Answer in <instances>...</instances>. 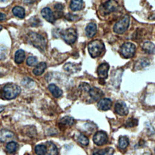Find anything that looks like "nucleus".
<instances>
[{
    "label": "nucleus",
    "mask_w": 155,
    "mask_h": 155,
    "mask_svg": "<svg viewBox=\"0 0 155 155\" xmlns=\"http://www.w3.org/2000/svg\"><path fill=\"white\" fill-rule=\"evenodd\" d=\"M38 62V60L36 59V58L34 57V56H30L27 58V65L29 67H33L35 66L36 65Z\"/></svg>",
    "instance_id": "nucleus-30"
},
{
    "label": "nucleus",
    "mask_w": 155,
    "mask_h": 155,
    "mask_svg": "<svg viewBox=\"0 0 155 155\" xmlns=\"http://www.w3.org/2000/svg\"><path fill=\"white\" fill-rule=\"evenodd\" d=\"M78 141L81 144H82V146H88V143H89V140H88V138L82 134L79 135V136L78 138Z\"/></svg>",
    "instance_id": "nucleus-29"
},
{
    "label": "nucleus",
    "mask_w": 155,
    "mask_h": 155,
    "mask_svg": "<svg viewBox=\"0 0 155 155\" xmlns=\"http://www.w3.org/2000/svg\"><path fill=\"white\" fill-rule=\"evenodd\" d=\"M129 144V140L126 137H121L119 139L118 147L120 149L124 150L127 147Z\"/></svg>",
    "instance_id": "nucleus-24"
},
{
    "label": "nucleus",
    "mask_w": 155,
    "mask_h": 155,
    "mask_svg": "<svg viewBox=\"0 0 155 155\" xmlns=\"http://www.w3.org/2000/svg\"><path fill=\"white\" fill-rule=\"evenodd\" d=\"M61 36L67 44L71 45L77 39V31L74 28H69L61 32Z\"/></svg>",
    "instance_id": "nucleus-4"
},
{
    "label": "nucleus",
    "mask_w": 155,
    "mask_h": 155,
    "mask_svg": "<svg viewBox=\"0 0 155 155\" xmlns=\"http://www.w3.org/2000/svg\"><path fill=\"white\" fill-rule=\"evenodd\" d=\"M83 5L82 0H71L70 7L71 10L74 12H77L80 10Z\"/></svg>",
    "instance_id": "nucleus-20"
},
{
    "label": "nucleus",
    "mask_w": 155,
    "mask_h": 155,
    "mask_svg": "<svg viewBox=\"0 0 155 155\" xmlns=\"http://www.w3.org/2000/svg\"><path fill=\"white\" fill-rule=\"evenodd\" d=\"M93 142L94 143L99 146H103L105 144L108 140V137L105 132L102 131L97 132L93 137Z\"/></svg>",
    "instance_id": "nucleus-8"
},
{
    "label": "nucleus",
    "mask_w": 155,
    "mask_h": 155,
    "mask_svg": "<svg viewBox=\"0 0 155 155\" xmlns=\"http://www.w3.org/2000/svg\"><path fill=\"white\" fill-rule=\"evenodd\" d=\"M60 122L61 124H63L64 125H67V126H71L75 123V120L72 117L66 116V117L62 118L60 120Z\"/></svg>",
    "instance_id": "nucleus-27"
},
{
    "label": "nucleus",
    "mask_w": 155,
    "mask_h": 155,
    "mask_svg": "<svg viewBox=\"0 0 155 155\" xmlns=\"http://www.w3.org/2000/svg\"></svg>",
    "instance_id": "nucleus-39"
},
{
    "label": "nucleus",
    "mask_w": 155,
    "mask_h": 155,
    "mask_svg": "<svg viewBox=\"0 0 155 155\" xmlns=\"http://www.w3.org/2000/svg\"><path fill=\"white\" fill-rule=\"evenodd\" d=\"M18 144L15 142H10L6 146V150L10 153L15 152L18 149Z\"/></svg>",
    "instance_id": "nucleus-28"
},
{
    "label": "nucleus",
    "mask_w": 155,
    "mask_h": 155,
    "mask_svg": "<svg viewBox=\"0 0 155 155\" xmlns=\"http://www.w3.org/2000/svg\"><path fill=\"white\" fill-rule=\"evenodd\" d=\"M48 89L52 94L55 98H59L63 95V91L55 84H50L48 86Z\"/></svg>",
    "instance_id": "nucleus-15"
},
{
    "label": "nucleus",
    "mask_w": 155,
    "mask_h": 155,
    "mask_svg": "<svg viewBox=\"0 0 155 155\" xmlns=\"http://www.w3.org/2000/svg\"><path fill=\"white\" fill-rule=\"evenodd\" d=\"M89 94L91 98L94 101H98L99 100H101L104 95L103 92L100 89L97 87L91 88L89 91Z\"/></svg>",
    "instance_id": "nucleus-13"
},
{
    "label": "nucleus",
    "mask_w": 155,
    "mask_h": 155,
    "mask_svg": "<svg viewBox=\"0 0 155 155\" xmlns=\"http://www.w3.org/2000/svg\"><path fill=\"white\" fill-rule=\"evenodd\" d=\"M115 150L112 147H108L102 150H96L94 151L93 155H113Z\"/></svg>",
    "instance_id": "nucleus-22"
},
{
    "label": "nucleus",
    "mask_w": 155,
    "mask_h": 155,
    "mask_svg": "<svg viewBox=\"0 0 155 155\" xmlns=\"http://www.w3.org/2000/svg\"><path fill=\"white\" fill-rule=\"evenodd\" d=\"M118 6V2L116 0H108L101 5V12L104 15L110 14L116 10Z\"/></svg>",
    "instance_id": "nucleus-7"
},
{
    "label": "nucleus",
    "mask_w": 155,
    "mask_h": 155,
    "mask_svg": "<svg viewBox=\"0 0 155 155\" xmlns=\"http://www.w3.org/2000/svg\"><path fill=\"white\" fill-rule=\"evenodd\" d=\"M138 124V120H136V119H134V118H130L129 119L127 122H126V126L127 127H133V126H135Z\"/></svg>",
    "instance_id": "nucleus-31"
},
{
    "label": "nucleus",
    "mask_w": 155,
    "mask_h": 155,
    "mask_svg": "<svg viewBox=\"0 0 155 155\" xmlns=\"http://www.w3.org/2000/svg\"><path fill=\"white\" fill-rule=\"evenodd\" d=\"M129 25L130 17L128 15H126L115 24L113 30L118 34H122L128 29Z\"/></svg>",
    "instance_id": "nucleus-5"
},
{
    "label": "nucleus",
    "mask_w": 155,
    "mask_h": 155,
    "mask_svg": "<svg viewBox=\"0 0 155 155\" xmlns=\"http://www.w3.org/2000/svg\"><path fill=\"white\" fill-rule=\"evenodd\" d=\"M35 152L37 155H46L47 153V147L44 145H38L35 148Z\"/></svg>",
    "instance_id": "nucleus-26"
},
{
    "label": "nucleus",
    "mask_w": 155,
    "mask_h": 155,
    "mask_svg": "<svg viewBox=\"0 0 155 155\" xmlns=\"http://www.w3.org/2000/svg\"><path fill=\"white\" fill-rule=\"evenodd\" d=\"M136 52V46L131 42L124 44L121 48V54L126 59L133 58Z\"/></svg>",
    "instance_id": "nucleus-6"
},
{
    "label": "nucleus",
    "mask_w": 155,
    "mask_h": 155,
    "mask_svg": "<svg viewBox=\"0 0 155 155\" xmlns=\"http://www.w3.org/2000/svg\"><path fill=\"white\" fill-rule=\"evenodd\" d=\"M36 0H24V2L28 4H32L33 2H35Z\"/></svg>",
    "instance_id": "nucleus-35"
},
{
    "label": "nucleus",
    "mask_w": 155,
    "mask_h": 155,
    "mask_svg": "<svg viewBox=\"0 0 155 155\" xmlns=\"http://www.w3.org/2000/svg\"><path fill=\"white\" fill-rule=\"evenodd\" d=\"M4 110V107L0 105V113H1V112H2Z\"/></svg>",
    "instance_id": "nucleus-36"
},
{
    "label": "nucleus",
    "mask_w": 155,
    "mask_h": 155,
    "mask_svg": "<svg viewBox=\"0 0 155 155\" xmlns=\"http://www.w3.org/2000/svg\"><path fill=\"white\" fill-rule=\"evenodd\" d=\"M25 59V53L22 50H18L15 54V61L16 64H20L22 63Z\"/></svg>",
    "instance_id": "nucleus-23"
},
{
    "label": "nucleus",
    "mask_w": 155,
    "mask_h": 155,
    "mask_svg": "<svg viewBox=\"0 0 155 155\" xmlns=\"http://www.w3.org/2000/svg\"><path fill=\"white\" fill-rule=\"evenodd\" d=\"M2 28H3V27H2V26L0 25V31H1V30L2 29Z\"/></svg>",
    "instance_id": "nucleus-37"
},
{
    "label": "nucleus",
    "mask_w": 155,
    "mask_h": 155,
    "mask_svg": "<svg viewBox=\"0 0 155 155\" xmlns=\"http://www.w3.org/2000/svg\"><path fill=\"white\" fill-rule=\"evenodd\" d=\"M21 92V88L14 83H8L3 88V95L7 100L15 98Z\"/></svg>",
    "instance_id": "nucleus-3"
},
{
    "label": "nucleus",
    "mask_w": 155,
    "mask_h": 155,
    "mask_svg": "<svg viewBox=\"0 0 155 155\" xmlns=\"http://www.w3.org/2000/svg\"><path fill=\"white\" fill-rule=\"evenodd\" d=\"M63 8H64V6H63V5L62 4H57L55 5V10H57L59 12H61L63 11Z\"/></svg>",
    "instance_id": "nucleus-33"
},
{
    "label": "nucleus",
    "mask_w": 155,
    "mask_h": 155,
    "mask_svg": "<svg viewBox=\"0 0 155 155\" xmlns=\"http://www.w3.org/2000/svg\"><path fill=\"white\" fill-rule=\"evenodd\" d=\"M143 49L148 54H154L155 53V45L152 42H146L143 45Z\"/></svg>",
    "instance_id": "nucleus-17"
},
{
    "label": "nucleus",
    "mask_w": 155,
    "mask_h": 155,
    "mask_svg": "<svg viewBox=\"0 0 155 155\" xmlns=\"http://www.w3.org/2000/svg\"><path fill=\"white\" fill-rule=\"evenodd\" d=\"M90 55L93 58L99 57L105 50V45L100 40H94L90 42L88 45Z\"/></svg>",
    "instance_id": "nucleus-1"
},
{
    "label": "nucleus",
    "mask_w": 155,
    "mask_h": 155,
    "mask_svg": "<svg viewBox=\"0 0 155 155\" xmlns=\"http://www.w3.org/2000/svg\"><path fill=\"white\" fill-rule=\"evenodd\" d=\"M41 15L48 22L50 23H54L55 21V17L52 12V11L48 7H45L42 9Z\"/></svg>",
    "instance_id": "nucleus-11"
},
{
    "label": "nucleus",
    "mask_w": 155,
    "mask_h": 155,
    "mask_svg": "<svg viewBox=\"0 0 155 155\" xmlns=\"http://www.w3.org/2000/svg\"><path fill=\"white\" fill-rule=\"evenodd\" d=\"M109 68H110L109 65L107 63H103L98 67L97 72L99 78L102 80H104L107 78Z\"/></svg>",
    "instance_id": "nucleus-10"
},
{
    "label": "nucleus",
    "mask_w": 155,
    "mask_h": 155,
    "mask_svg": "<svg viewBox=\"0 0 155 155\" xmlns=\"http://www.w3.org/2000/svg\"><path fill=\"white\" fill-rule=\"evenodd\" d=\"M64 69L67 71L74 73L77 72L78 70H79V68H78V65L77 64H74L72 63H67L64 65Z\"/></svg>",
    "instance_id": "nucleus-25"
},
{
    "label": "nucleus",
    "mask_w": 155,
    "mask_h": 155,
    "mask_svg": "<svg viewBox=\"0 0 155 155\" xmlns=\"http://www.w3.org/2000/svg\"><path fill=\"white\" fill-rule=\"evenodd\" d=\"M112 105V101L109 98H102L99 100L98 103V108L101 110H109Z\"/></svg>",
    "instance_id": "nucleus-12"
},
{
    "label": "nucleus",
    "mask_w": 155,
    "mask_h": 155,
    "mask_svg": "<svg viewBox=\"0 0 155 155\" xmlns=\"http://www.w3.org/2000/svg\"><path fill=\"white\" fill-rule=\"evenodd\" d=\"M96 31H97L96 25L93 22L89 23L85 28V33L88 38L93 37L96 35Z\"/></svg>",
    "instance_id": "nucleus-14"
},
{
    "label": "nucleus",
    "mask_w": 155,
    "mask_h": 155,
    "mask_svg": "<svg viewBox=\"0 0 155 155\" xmlns=\"http://www.w3.org/2000/svg\"><path fill=\"white\" fill-rule=\"evenodd\" d=\"M6 19V16L4 13H0V21H3Z\"/></svg>",
    "instance_id": "nucleus-34"
},
{
    "label": "nucleus",
    "mask_w": 155,
    "mask_h": 155,
    "mask_svg": "<svg viewBox=\"0 0 155 155\" xmlns=\"http://www.w3.org/2000/svg\"><path fill=\"white\" fill-rule=\"evenodd\" d=\"M27 39L32 45L40 51H44L45 50L46 42L44 38L40 35L34 32H30L27 35Z\"/></svg>",
    "instance_id": "nucleus-2"
},
{
    "label": "nucleus",
    "mask_w": 155,
    "mask_h": 155,
    "mask_svg": "<svg viewBox=\"0 0 155 155\" xmlns=\"http://www.w3.org/2000/svg\"><path fill=\"white\" fill-rule=\"evenodd\" d=\"M79 88L85 92H89L90 90L91 89L90 88V86L87 83H81L80 85H79Z\"/></svg>",
    "instance_id": "nucleus-32"
},
{
    "label": "nucleus",
    "mask_w": 155,
    "mask_h": 155,
    "mask_svg": "<svg viewBox=\"0 0 155 155\" xmlns=\"http://www.w3.org/2000/svg\"><path fill=\"white\" fill-rule=\"evenodd\" d=\"M14 136V134L11 131L2 129L0 130V142L4 143L7 140L12 138Z\"/></svg>",
    "instance_id": "nucleus-16"
},
{
    "label": "nucleus",
    "mask_w": 155,
    "mask_h": 155,
    "mask_svg": "<svg viewBox=\"0 0 155 155\" xmlns=\"http://www.w3.org/2000/svg\"><path fill=\"white\" fill-rule=\"evenodd\" d=\"M6 0H0V1L1 2H4V1H5Z\"/></svg>",
    "instance_id": "nucleus-38"
},
{
    "label": "nucleus",
    "mask_w": 155,
    "mask_h": 155,
    "mask_svg": "<svg viewBox=\"0 0 155 155\" xmlns=\"http://www.w3.org/2000/svg\"><path fill=\"white\" fill-rule=\"evenodd\" d=\"M12 12L13 14L19 18H24L25 16V10L23 7H21L20 6H16L13 7L12 9Z\"/></svg>",
    "instance_id": "nucleus-21"
},
{
    "label": "nucleus",
    "mask_w": 155,
    "mask_h": 155,
    "mask_svg": "<svg viewBox=\"0 0 155 155\" xmlns=\"http://www.w3.org/2000/svg\"><path fill=\"white\" fill-rule=\"evenodd\" d=\"M46 67L47 65L45 62H41L36 66L33 70V73L35 76H40L43 74Z\"/></svg>",
    "instance_id": "nucleus-19"
},
{
    "label": "nucleus",
    "mask_w": 155,
    "mask_h": 155,
    "mask_svg": "<svg viewBox=\"0 0 155 155\" xmlns=\"http://www.w3.org/2000/svg\"><path fill=\"white\" fill-rule=\"evenodd\" d=\"M47 147V155H58V150L52 142H47L46 144Z\"/></svg>",
    "instance_id": "nucleus-18"
},
{
    "label": "nucleus",
    "mask_w": 155,
    "mask_h": 155,
    "mask_svg": "<svg viewBox=\"0 0 155 155\" xmlns=\"http://www.w3.org/2000/svg\"><path fill=\"white\" fill-rule=\"evenodd\" d=\"M115 112L120 116H126L129 113V109L124 102L119 101L115 104Z\"/></svg>",
    "instance_id": "nucleus-9"
}]
</instances>
